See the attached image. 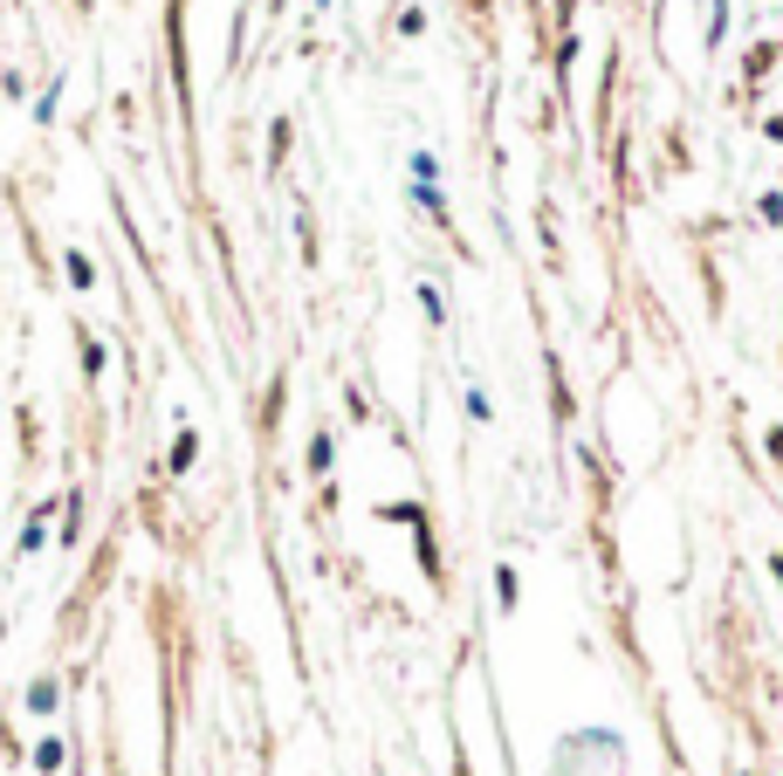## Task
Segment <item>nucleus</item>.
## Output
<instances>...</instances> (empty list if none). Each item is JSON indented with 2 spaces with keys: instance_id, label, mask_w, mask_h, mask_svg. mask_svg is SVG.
Returning a JSON list of instances; mask_svg holds the SVG:
<instances>
[{
  "instance_id": "f03ea898",
  "label": "nucleus",
  "mask_w": 783,
  "mask_h": 776,
  "mask_svg": "<svg viewBox=\"0 0 783 776\" xmlns=\"http://www.w3.org/2000/svg\"><path fill=\"white\" fill-rule=\"evenodd\" d=\"M35 769H41V776L62 769V743H56V735H41V743H35Z\"/></svg>"
},
{
  "instance_id": "20e7f679",
  "label": "nucleus",
  "mask_w": 783,
  "mask_h": 776,
  "mask_svg": "<svg viewBox=\"0 0 783 776\" xmlns=\"http://www.w3.org/2000/svg\"><path fill=\"white\" fill-rule=\"evenodd\" d=\"M330 454H337V446H330V433H316V440H310V474H323Z\"/></svg>"
},
{
  "instance_id": "f257e3e1",
  "label": "nucleus",
  "mask_w": 783,
  "mask_h": 776,
  "mask_svg": "<svg viewBox=\"0 0 783 776\" xmlns=\"http://www.w3.org/2000/svg\"><path fill=\"white\" fill-rule=\"evenodd\" d=\"M56 701H62V687H56L49 674H41V680L28 687V715H56Z\"/></svg>"
},
{
  "instance_id": "39448f33",
  "label": "nucleus",
  "mask_w": 783,
  "mask_h": 776,
  "mask_svg": "<svg viewBox=\"0 0 783 776\" xmlns=\"http://www.w3.org/2000/svg\"><path fill=\"white\" fill-rule=\"evenodd\" d=\"M82 372H90V379L104 372V344H97V337H82Z\"/></svg>"
},
{
  "instance_id": "7ed1b4c3",
  "label": "nucleus",
  "mask_w": 783,
  "mask_h": 776,
  "mask_svg": "<svg viewBox=\"0 0 783 776\" xmlns=\"http://www.w3.org/2000/svg\"><path fill=\"white\" fill-rule=\"evenodd\" d=\"M193 454H199V440H193V433H179V440H173V461H165V468L186 474V468H193Z\"/></svg>"
}]
</instances>
